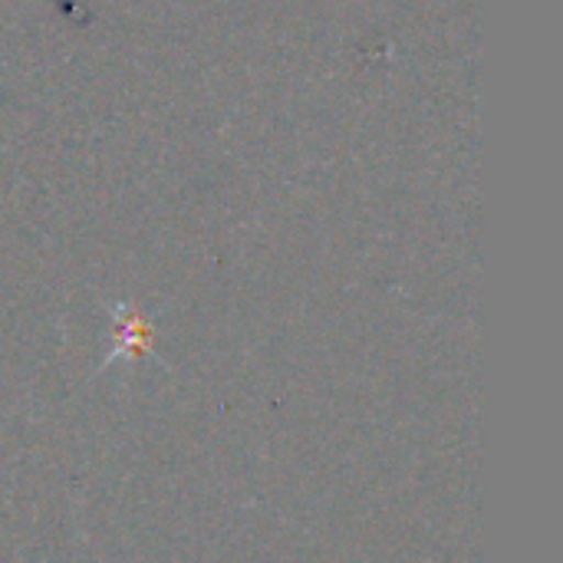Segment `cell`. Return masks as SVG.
Returning <instances> with one entry per match:
<instances>
[{"instance_id": "1", "label": "cell", "mask_w": 563, "mask_h": 563, "mask_svg": "<svg viewBox=\"0 0 563 563\" xmlns=\"http://www.w3.org/2000/svg\"><path fill=\"white\" fill-rule=\"evenodd\" d=\"M152 327L132 307H115V346L106 363L112 360H139L152 353Z\"/></svg>"}]
</instances>
